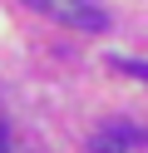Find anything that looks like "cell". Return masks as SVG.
<instances>
[{"mask_svg":"<svg viewBox=\"0 0 148 153\" xmlns=\"http://www.w3.org/2000/svg\"><path fill=\"white\" fill-rule=\"evenodd\" d=\"M138 138H143V133H138L133 123L109 119V123H99V128H94V138H89V153H133V148H138Z\"/></svg>","mask_w":148,"mask_h":153,"instance_id":"cell-2","label":"cell"},{"mask_svg":"<svg viewBox=\"0 0 148 153\" xmlns=\"http://www.w3.org/2000/svg\"><path fill=\"white\" fill-rule=\"evenodd\" d=\"M0 148H5V123H0Z\"/></svg>","mask_w":148,"mask_h":153,"instance_id":"cell-4","label":"cell"},{"mask_svg":"<svg viewBox=\"0 0 148 153\" xmlns=\"http://www.w3.org/2000/svg\"><path fill=\"white\" fill-rule=\"evenodd\" d=\"M114 69H123V74H138V79H148V64H143V59H114Z\"/></svg>","mask_w":148,"mask_h":153,"instance_id":"cell-3","label":"cell"},{"mask_svg":"<svg viewBox=\"0 0 148 153\" xmlns=\"http://www.w3.org/2000/svg\"><path fill=\"white\" fill-rule=\"evenodd\" d=\"M30 10H39V15H54L59 25H69V30H84V35H99V30H109V15L99 10L94 0H25Z\"/></svg>","mask_w":148,"mask_h":153,"instance_id":"cell-1","label":"cell"},{"mask_svg":"<svg viewBox=\"0 0 148 153\" xmlns=\"http://www.w3.org/2000/svg\"><path fill=\"white\" fill-rule=\"evenodd\" d=\"M0 153H5V148H0Z\"/></svg>","mask_w":148,"mask_h":153,"instance_id":"cell-5","label":"cell"}]
</instances>
